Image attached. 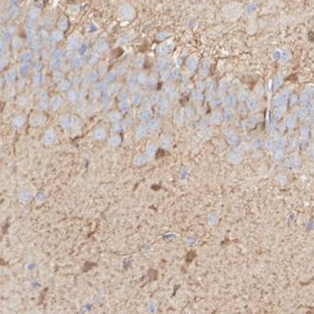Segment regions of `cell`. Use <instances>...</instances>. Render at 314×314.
<instances>
[{"label": "cell", "instance_id": "1", "mask_svg": "<svg viewBox=\"0 0 314 314\" xmlns=\"http://www.w3.org/2000/svg\"><path fill=\"white\" fill-rule=\"evenodd\" d=\"M308 37H309V39H310V40L312 41L313 39H314V33H308Z\"/></svg>", "mask_w": 314, "mask_h": 314}]
</instances>
